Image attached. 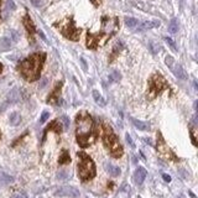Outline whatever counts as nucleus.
Returning a JSON list of instances; mask_svg holds the SVG:
<instances>
[{
  "label": "nucleus",
  "mask_w": 198,
  "mask_h": 198,
  "mask_svg": "<svg viewBox=\"0 0 198 198\" xmlns=\"http://www.w3.org/2000/svg\"><path fill=\"white\" fill-rule=\"evenodd\" d=\"M76 136L77 141L82 147H87L97 140L98 131L94 120L88 113H78L76 118Z\"/></svg>",
  "instance_id": "nucleus-1"
},
{
  "label": "nucleus",
  "mask_w": 198,
  "mask_h": 198,
  "mask_svg": "<svg viewBox=\"0 0 198 198\" xmlns=\"http://www.w3.org/2000/svg\"><path fill=\"white\" fill-rule=\"evenodd\" d=\"M118 20L114 19H103V26H102V31L99 34H89L88 32V37H87V46L89 49H95L98 46H103L108 40L112 37V35H114L118 30Z\"/></svg>",
  "instance_id": "nucleus-2"
},
{
  "label": "nucleus",
  "mask_w": 198,
  "mask_h": 198,
  "mask_svg": "<svg viewBox=\"0 0 198 198\" xmlns=\"http://www.w3.org/2000/svg\"><path fill=\"white\" fill-rule=\"evenodd\" d=\"M44 62H45L44 53H35V55L26 58L25 61H22L21 64L19 66V69L22 77L29 82L39 79Z\"/></svg>",
  "instance_id": "nucleus-3"
},
{
  "label": "nucleus",
  "mask_w": 198,
  "mask_h": 198,
  "mask_svg": "<svg viewBox=\"0 0 198 198\" xmlns=\"http://www.w3.org/2000/svg\"><path fill=\"white\" fill-rule=\"evenodd\" d=\"M103 142L113 157H115V159L122 157V155L124 152L123 146L119 142L118 136L114 134L113 129L107 124L103 125Z\"/></svg>",
  "instance_id": "nucleus-4"
},
{
  "label": "nucleus",
  "mask_w": 198,
  "mask_h": 198,
  "mask_svg": "<svg viewBox=\"0 0 198 198\" xmlns=\"http://www.w3.org/2000/svg\"><path fill=\"white\" fill-rule=\"evenodd\" d=\"M78 177L81 181H89L95 176V165L93 160L84 152H78Z\"/></svg>",
  "instance_id": "nucleus-5"
},
{
  "label": "nucleus",
  "mask_w": 198,
  "mask_h": 198,
  "mask_svg": "<svg viewBox=\"0 0 198 198\" xmlns=\"http://www.w3.org/2000/svg\"><path fill=\"white\" fill-rule=\"evenodd\" d=\"M165 88H167V83L161 74H155L149 82V92L150 98H155L159 93H161Z\"/></svg>",
  "instance_id": "nucleus-6"
},
{
  "label": "nucleus",
  "mask_w": 198,
  "mask_h": 198,
  "mask_svg": "<svg viewBox=\"0 0 198 198\" xmlns=\"http://www.w3.org/2000/svg\"><path fill=\"white\" fill-rule=\"evenodd\" d=\"M156 147H157V152L160 154V156L165 160H169V161H178L177 156L173 154L172 150L166 145V142L164 140L162 135L160 133L157 134V144H156Z\"/></svg>",
  "instance_id": "nucleus-7"
},
{
  "label": "nucleus",
  "mask_w": 198,
  "mask_h": 198,
  "mask_svg": "<svg viewBox=\"0 0 198 198\" xmlns=\"http://www.w3.org/2000/svg\"><path fill=\"white\" fill-rule=\"evenodd\" d=\"M61 31L66 37H68L73 41H77L78 39H79V35H81V30L74 27L73 21L72 20H67V24H66L64 26H61Z\"/></svg>",
  "instance_id": "nucleus-8"
},
{
  "label": "nucleus",
  "mask_w": 198,
  "mask_h": 198,
  "mask_svg": "<svg viewBox=\"0 0 198 198\" xmlns=\"http://www.w3.org/2000/svg\"><path fill=\"white\" fill-rule=\"evenodd\" d=\"M55 194L57 197H71V198H78L79 197V191L74 187H71V186H64V187L58 188Z\"/></svg>",
  "instance_id": "nucleus-9"
},
{
  "label": "nucleus",
  "mask_w": 198,
  "mask_h": 198,
  "mask_svg": "<svg viewBox=\"0 0 198 198\" xmlns=\"http://www.w3.org/2000/svg\"><path fill=\"white\" fill-rule=\"evenodd\" d=\"M146 175H147V172H146V170L144 169V167H137L135 173H134V181H135V183L136 184H141L144 181H145Z\"/></svg>",
  "instance_id": "nucleus-10"
},
{
  "label": "nucleus",
  "mask_w": 198,
  "mask_h": 198,
  "mask_svg": "<svg viewBox=\"0 0 198 198\" xmlns=\"http://www.w3.org/2000/svg\"><path fill=\"white\" fill-rule=\"evenodd\" d=\"M172 72L175 73V76L178 78V79H187V73L184 72V69L182 68V66L181 64H173V67H172Z\"/></svg>",
  "instance_id": "nucleus-11"
},
{
  "label": "nucleus",
  "mask_w": 198,
  "mask_h": 198,
  "mask_svg": "<svg viewBox=\"0 0 198 198\" xmlns=\"http://www.w3.org/2000/svg\"><path fill=\"white\" fill-rule=\"evenodd\" d=\"M130 122L133 123L134 127H135L136 129H139V130H142V131H147V130H150V124H149V123L141 122V120H137V119L131 118V117H130Z\"/></svg>",
  "instance_id": "nucleus-12"
},
{
  "label": "nucleus",
  "mask_w": 198,
  "mask_h": 198,
  "mask_svg": "<svg viewBox=\"0 0 198 198\" xmlns=\"http://www.w3.org/2000/svg\"><path fill=\"white\" fill-rule=\"evenodd\" d=\"M159 26H160V21L159 20L145 21V22H142L139 27H137V31H144V30H149V29H152V27H159Z\"/></svg>",
  "instance_id": "nucleus-13"
},
{
  "label": "nucleus",
  "mask_w": 198,
  "mask_h": 198,
  "mask_svg": "<svg viewBox=\"0 0 198 198\" xmlns=\"http://www.w3.org/2000/svg\"><path fill=\"white\" fill-rule=\"evenodd\" d=\"M8 102L9 103H17V102H20V92L17 88H14L11 89L10 93L8 94Z\"/></svg>",
  "instance_id": "nucleus-14"
},
{
  "label": "nucleus",
  "mask_w": 198,
  "mask_h": 198,
  "mask_svg": "<svg viewBox=\"0 0 198 198\" xmlns=\"http://www.w3.org/2000/svg\"><path fill=\"white\" fill-rule=\"evenodd\" d=\"M104 167H105V171L109 172V175H112L114 177H117V176L120 175V169L117 167V166H114V165H112V164H109V162H105Z\"/></svg>",
  "instance_id": "nucleus-15"
},
{
  "label": "nucleus",
  "mask_w": 198,
  "mask_h": 198,
  "mask_svg": "<svg viewBox=\"0 0 198 198\" xmlns=\"http://www.w3.org/2000/svg\"><path fill=\"white\" fill-rule=\"evenodd\" d=\"M24 25H25V27L27 30V32L30 34V36H32L34 32H35V26H34V24H32V21H31V19H30L29 15H26L25 19H24Z\"/></svg>",
  "instance_id": "nucleus-16"
},
{
  "label": "nucleus",
  "mask_w": 198,
  "mask_h": 198,
  "mask_svg": "<svg viewBox=\"0 0 198 198\" xmlns=\"http://www.w3.org/2000/svg\"><path fill=\"white\" fill-rule=\"evenodd\" d=\"M9 120H10V124L13 125V127H17V125L21 123V115L17 112H14V113L10 114Z\"/></svg>",
  "instance_id": "nucleus-17"
},
{
  "label": "nucleus",
  "mask_w": 198,
  "mask_h": 198,
  "mask_svg": "<svg viewBox=\"0 0 198 198\" xmlns=\"http://www.w3.org/2000/svg\"><path fill=\"white\" fill-rule=\"evenodd\" d=\"M92 95H93V98L95 100V103H97L98 105H100V107H104L105 105V100H104V98L102 97V94L98 91H93Z\"/></svg>",
  "instance_id": "nucleus-18"
},
{
  "label": "nucleus",
  "mask_w": 198,
  "mask_h": 198,
  "mask_svg": "<svg viewBox=\"0 0 198 198\" xmlns=\"http://www.w3.org/2000/svg\"><path fill=\"white\" fill-rule=\"evenodd\" d=\"M61 86H62V83H58L57 87H56V89L52 92V94L49 97V99H47V102H51V103H56V100H57V98H58V93H59V91H61Z\"/></svg>",
  "instance_id": "nucleus-19"
},
{
  "label": "nucleus",
  "mask_w": 198,
  "mask_h": 198,
  "mask_svg": "<svg viewBox=\"0 0 198 198\" xmlns=\"http://www.w3.org/2000/svg\"><path fill=\"white\" fill-rule=\"evenodd\" d=\"M59 125H61V124H59ZM59 125H58V122H57V120L52 122V123H51V124L49 125V128H47V129L45 130L44 135H46V134H47V131H49V130H55L57 134H59V133H61V131H62V128L59 127Z\"/></svg>",
  "instance_id": "nucleus-20"
},
{
  "label": "nucleus",
  "mask_w": 198,
  "mask_h": 198,
  "mask_svg": "<svg viewBox=\"0 0 198 198\" xmlns=\"http://www.w3.org/2000/svg\"><path fill=\"white\" fill-rule=\"evenodd\" d=\"M58 162H59V165H64V164L71 162V157H69L67 150H63L62 151V155L59 156V159H58Z\"/></svg>",
  "instance_id": "nucleus-21"
},
{
  "label": "nucleus",
  "mask_w": 198,
  "mask_h": 198,
  "mask_svg": "<svg viewBox=\"0 0 198 198\" xmlns=\"http://www.w3.org/2000/svg\"><path fill=\"white\" fill-rule=\"evenodd\" d=\"M0 47L3 49V51H8L11 47V40L9 37H1L0 39Z\"/></svg>",
  "instance_id": "nucleus-22"
},
{
  "label": "nucleus",
  "mask_w": 198,
  "mask_h": 198,
  "mask_svg": "<svg viewBox=\"0 0 198 198\" xmlns=\"http://www.w3.org/2000/svg\"><path fill=\"white\" fill-rule=\"evenodd\" d=\"M177 31H178V21H177V19H172L169 24V32L176 34Z\"/></svg>",
  "instance_id": "nucleus-23"
},
{
  "label": "nucleus",
  "mask_w": 198,
  "mask_h": 198,
  "mask_svg": "<svg viewBox=\"0 0 198 198\" xmlns=\"http://www.w3.org/2000/svg\"><path fill=\"white\" fill-rule=\"evenodd\" d=\"M125 25L130 29H134L139 25V21H137L135 17H125Z\"/></svg>",
  "instance_id": "nucleus-24"
},
{
  "label": "nucleus",
  "mask_w": 198,
  "mask_h": 198,
  "mask_svg": "<svg viewBox=\"0 0 198 198\" xmlns=\"http://www.w3.org/2000/svg\"><path fill=\"white\" fill-rule=\"evenodd\" d=\"M149 49H150V51L154 53V55H156V53H159V52H160L161 46H160V44L155 42V41H151V42L149 44Z\"/></svg>",
  "instance_id": "nucleus-25"
},
{
  "label": "nucleus",
  "mask_w": 198,
  "mask_h": 198,
  "mask_svg": "<svg viewBox=\"0 0 198 198\" xmlns=\"http://www.w3.org/2000/svg\"><path fill=\"white\" fill-rule=\"evenodd\" d=\"M16 8L15 3L13 0H6V3H5V13H10V11H14Z\"/></svg>",
  "instance_id": "nucleus-26"
},
{
  "label": "nucleus",
  "mask_w": 198,
  "mask_h": 198,
  "mask_svg": "<svg viewBox=\"0 0 198 198\" xmlns=\"http://www.w3.org/2000/svg\"><path fill=\"white\" fill-rule=\"evenodd\" d=\"M120 78H122V76H120V73H119L118 71H113L112 73L109 74V82H119V81H120Z\"/></svg>",
  "instance_id": "nucleus-27"
},
{
  "label": "nucleus",
  "mask_w": 198,
  "mask_h": 198,
  "mask_svg": "<svg viewBox=\"0 0 198 198\" xmlns=\"http://www.w3.org/2000/svg\"><path fill=\"white\" fill-rule=\"evenodd\" d=\"M0 182L3 183H10L13 182V177L6 175V173H0Z\"/></svg>",
  "instance_id": "nucleus-28"
},
{
  "label": "nucleus",
  "mask_w": 198,
  "mask_h": 198,
  "mask_svg": "<svg viewBox=\"0 0 198 198\" xmlns=\"http://www.w3.org/2000/svg\"><path fill=\"white\" fill-rule=\"evenodd\" d=\"M165 41H166V44L171 47V50H172V51H175V52L177 51V47H176L175 41H173L171 37H165Z\"/></svg>",
  "instance_id": "nucleus-29"
},
{
  "label": "nucleus",
  "mask_w": 198,
  "mask_h": 198,
  "mask_svg": "<svg viewBox=\"0 0 198 198\" xmlns=\"http://www.w3.org/2000/svg\"><path fill=\"white\" fill-rule=\"evenodd\" d=\"M20 39V35L17 31H15V30H10V40H13L14 42H17Z\"/></svg>",
  "instance_id": "nucleus-30"
},
{
  "label": "nucleus",
  "mask_w": 198,
  "mask_h": 198,
  "mask_svg": "<svg viewBox=\"0 0 198 198\" xmlns=\"http://www.w3.org/2000/svg\"><path fill=\"white\" fill-rule=\"evenodd\" d=\"M57 178H58V179H66V178H68V172L64 171V170L59 171V172L57 173Z\"/></svg>",
  "instance_id": "nucleus-31"
},
{
  "label": "nucleus",
  "mask_w": 198,
  "mask_h": 198,
  "mask_svg": "<svg viewBox=\"0 0 198 198\" xmlns=\"http://www.w3.org/2000/svg\"><path fill=\"white\" fill-rule=\"evenodd\" d=\"M50 118V113L49 112H44L42 114H41V118H40V123L41 124H44L46 120H47V119H49Z\"/></svg>",
  "instance_id": "nucleus-32"
},
{
  "label": "nucleus",
  "mask_w": 198,
  "mask_h": 198,
  "mask_svg": "<svg viewBox=\"0 0 198 198\" xmlns=\"http://www.w3.org/2000/svg\"><path fill=\"white\" fill-rule=\"evenodd\" d=\"M165 62H166V64L170 67V69H172L173 64H175V61H173V58H172L171 56H167V57H166V59H165Z\"/></svg>",
  "instance_id": "nucleus-33"
},
{
  "label": "nucleus",
  "mask_w": 198,
  "mask_h": 198,
  "mask_svg": "<svg viewBox=\"0 0 198 198\" xmlns=\"http://www.w3.org/2000/svg\"><path fill=\"white\" fill-rule=\"evenodd\" d=\"M61 120L63 122L64 129H68V127H69V118H68L67 115H62V117H61Z\"/></svg>",
  "instance_id": "nucleus-34"
},
{
  "label": "nucleus",
  "mask_w": 198,
  "mask_h": 198,
  "mask_svg": "<svg viewBox=\"0 0 198 198\" xmlns=\"http://www.w3.org/2000/svg\"><path fill=\"white\" fill-rule=\"evenodd\" d=\"M125 140H127V142L129 144V145H130L131 147H135V144H134L133 139H131V136H130L129 134H127V135H125Z\"/></svg>",
  "instance_id": "nucleus-35"
},
{
  "label": "nucleus",
  "mask_w": 198,
  "mask_h": 198,
  "mask_svg": "<svg viewBox=\"0 0 198 198\" xmlns=\"http://www.w3.org/2000/svg\"><path fill=\"white\" fill-rule=\"evenodd\" d=\"M162 178H164V181L165 182H171V176L170 175H167V173H162Z\"/></svg>",
  "instance_id": "nucleus-36"
},
{
  "label": "nucleus",
  "mask_w": 198,
  "mask_h": 198,
  "mask_svg": "<svg viewBox=\"0 0 198 198\" xmlns=\"http://www.w3.org/2000/svg\"><path fill=\"white\" fill-rule=\"evenodd\" d=\"M81 62H82V66H83V69L87 71V69H88V67H87V62H86V59L83 58V57H81Z\"/></svg>",
  "instance_id": "nucleus-37"
},
{
  "label": "nucleus",
  "mask_w": 198,
  "mask_h": 198,
  "mask_svg": "<svg viewBox=\"0 0 198 198\" xmlns=\"http://www.w3.org/2000/svg\"><path fill=\"white\" fill-rule=\"evenodd\" d=\"M191 137H192V142H193V145L196 146V145H197V141H196V137H194V133H193V130L191 131Z\"/></svg>",
  "instance_id": "nucleus-38"
},
{
  "label": "nucleus",
  "mask_w": 198,
  "mask_h": 198,
  "mask_svg": "<svg viewBox=\"0 0 198 198\" xmlns=\"http://www.w3.org/2000/svg\"><path fill=\"white\" fill-rule=\"evenodd\" d=\"M37 32H39V35L41 36V39H42L44 41H46V42H47V40H46V36H45V34H44L42 31H41V30H39V31H37Z\"/></svg>",
  "instance_id": "nucleus-39"
},
{
  "label": "nucleus",
  "mask_w": 198,
  "mask_h": 198,
  "mask_svg": "<svg viewBox=\"0 0 198 198\" xmlns=\"http://www.w3.org/2000/svg\"><path fill=\"white\" fill-rule=\"evenodd\" d=\"M41 3H42V1H41V0H32V4L35 5V6H40V5H41Z\"/></svg>",
  "instance_id": "nucleus-40"
},
{
  "label": "nucleus",
  "mask_w": 198,
  "mask_h": 198,
  "mask_svg": "<svg viewBox=\"0 0 198 198\" xmlns=\"http://www.w3.org/2000/svg\"><path fill=\"white\" fill-rule=\"evenodd\" d=\"M46 83H47V79L45 78V79H42V83H41V86H40V87H41V88H44V87L46 86Z\"/></svg>",
  "instance_id": "nucleus-41"
},
{
  "label": "nucleus",
  "mask_w": 198,
  "mask_h": 198,
  "mask_svg": "<svg viewBox=\"0 0 198 198\" xmlns=\"http://www.w3.org/2000/svg\"><path fill=\"white\" fill-rule=\"evenodd\" d=\"M144 140H145V142H147L149 145H151V144H152V142H151V140H150V139H144Z\"/></svg>",
  "instance_id": "nucleus-42"
},
{
  "label": "nucleus",
  "mask_w": 198,
  "mask_h": 198,
  "mask_svg": "<svg viewBox=\"0 0 198 198\" xmlns=\"http://www.w3.org/2000/svg\"><path fill=\"white\" fill-rule=\"evenodd\" d=\"M11 198H22V197H21L20 194H14V196L11 197Z\"/></svg>",
  "instance_id": "nucleus-43"
},
{
  "label": "nucleus",
  "mask_w": 198,
  "mask_h": 198,
  "mask_svg": "<svg viewBox=\"0 0 198 198\" xmlns=\"http://www.w3.org/2000/svg\"><path fill=\"white\" fill-rule=\"evenodd\" d=\"M189 196H191V197H192V198H196V196H194V194H193V193H192V192H191V191H189Z\"/></svg>",
  "instance_id": "nucleus-44"
},
{
  "label": "nucleus",
  "mask_w": 198,
  "mask_h": 198,
  "mask_svg": "<svg viewBox=\"0 0 198 198\" xmlns=\"http://www.w3.org/2000/svg\"><path fill=\"white\" fill-rule=\"evenodd\" d=\"M177 198H186V197H184V194H179Z\"/></svg>",
  "instance_id": "nucleus-45"
},
{
  "label": "nucleus",
  "mask_w": 198,
  "mask_h": 198,
  "mask_svg": "<svg viewBox=\"0 0 198 198\" xmlns=\"http://www.w3.org/2000/svg\"><path fill=\"white\" fill-rule=\"evenodd\" d=\"M0 71H1V63H0Z\"/></svg>",
  "instance_id": "nucleus-46"
},
{
  "label": "nucleus",
  "mask_w": 198,
  "mask_h": 198,
  "mask_svg": "<svg viewBox=\"0 0 198 198\" xmlns=\"http://www.w3.org/2000/svg\"><path fill=\"white\" fill-rule=\"evenodd\" d=\"M24 198H26V196H24Z\"/></svg>",
  "instance_id": "nucleus-47"
},
{
  "label": "nucleus",
  "mask_w": 198,
  "mask_h": 198,
  "mask_svg": "<svg viewBox=\"0 0 198 198\" xmlns=\"http://www.w3.org/2000/svg\"><path fill=\"white\" fill-rule=\"evenodd\" d=\"M86 198H88V197H86Z\"/></svg>",
  "instance_id": "nucleus-48"
}]
</instances>
